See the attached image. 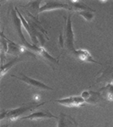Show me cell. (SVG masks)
Instances as JSON below:
<instances>
[{"label": "cell", "mask_w": 113, "mask_h": 127, "mask_svg": "<svg viewBox=\"0 0 113 127\" xmlns=\"http://www.w3.org/2000/svg\"><path fill=\"white\" fill-rule=\"evenodd\" d=\"M11 76L14 77V78H16V79H19L22 81H24V83H26L27 85H29L31 87L38 88V89H41V90H46V91L47 90H53V88L46 86V84H44L43 82H42V81H37V80L30 78V77L24 75V74L20 73V76H17V75H12Z\"/></svg>", "instance_id": "5b68a950"}, {"label": "cell", "mask_w": 113, "mask_h": 127, "mask_svg": "<svg viewBox=\"0 0 113 127\" xmlns=\"http://www.w3.org/2000/svg\"><path fill=\"white\" fill-rule=\"evenodd\" d=\"M71 55L73 57H74L75 59L82 61V62L94 63V64H98L101 65V63L97 62L95 59H94L92 55L90 54L89 51L85 50V49H75L71 54Z\"/></svg>", "instance_id": "52a82bcc"}, {"label": "cell", "mask_w": 113, "mask_h": 127, "mask_svg": "<svg viewBox=\"0 0 113 127\" xmlns=\"http://www.w3.org/2000/svg\"><path fill=\"white\" fill-rule=\"evenodd\" d=\"M39 55H41V56H42L45 60H46L49 64H58V60H57V59L53 58L52 55L49 54L46 51V49L43 48V47L42 48V51H41V53Z\"/></svg>", "instance_id": "5bb4252c"}, {"label": "cell", "mask_w": 113, "mask_h": 127, "mask_svg": "<svg viewBox=\"0 0 113 127\" xmlns=\"http://www.w3.org/2000/svg\"><path fill=\"white\" fill-rule=\"evenodd\" d=\"M19 60H20V58L15 57V58H14V59H12L11 61L8 62L7 64H5L2 65V67H1V77H3V75H4L5 74L12 68V67H13V65L14 64H15L16 62H18Z\"/></svg>", "instance_id": "9a60e30c"}, {"label": "cell", "mask_w": 113, "mask_h": 127, "mask_svg": "<svg viewBox=\"0 0 113 127\" xmlns=\"http://www.w3.org/2000/svg\"><path fill=\"white\" fill-rule=\"evenodd\" d=\"M94 10L92 9V10H85V11H79L78 12V15H81L82 17L84 18L85 20L87 21H91L92 20L94 19Z\"/></svg>", "instance_id": "2e32d148"}, {"label": "cell", "mask_w": 113, "mask_h": 127, "mask_svg": "<svg viewBox=\"0 0 113 127\" xmlns=\"http://www.w3.org/2000/svg\"><path fill=\"white\" fill-rule=\"evenodd\" d=\"M57 127H78V124L70 115L60 113L57 118Z\"/></svg>", "instance_id": "30bf717a"}, {"label": "cell", "mask_w": 113, "mask_h": 127, "mask_svg": "<svg viewBox=\"0 0 113 127\" xmlns=\"http://www.w3.org/2000/svg\"><path fill=\"white\" fill-rule=\"evenodd\" d=\"M56 103L61 104V105L66 106V107H79L85 103V99L81 96H71L68 97H65L63 99L56 100Z\"/></svg>", "instance_id": "8992f818"}, {"label": "cell", "mask_w": 113, "mask_h": 127, "mask_svg": "<svg viewBox=\"0 0 113 127\" xmlns=\"http://www.w3.org/2000/svg\"><path fill=\"white\" fill-rule=\"evenodd\" d=\"M63 40H64V46H66L68 53L71 54L75 50V48H74V33H73V26H72L71 15H69L68 17L66 18Z\"/></svg>", "instance_id": "3957f363"}, {"label": "cell", "mask_w": 113, "mask_h": 127, "mask_svg": "<svg viewBox=\"0 0 113 127\" xmlns=\"http://www.w3.org/2000/svg\"><path fill=\"white\" fill-rule=\"evenodd\" d=\"M6 41H7L8 43V50H7V54L10 55H14V56H17L22 53L24 52V47L23 45L17 44L15 42H12L11 40H9V38H7L4 36Z\"/></svg>", "instance_id": "8fae6325"}, {"label": "cell", "mask_w": 113, "mask_h": 127, "mask_svg": "<svg viewBox=\"0 0 113 127\" xmlns=\"http://www.w3.org/2000/svg\"><path fill=\"white\" fill-rule=\"evenodd\" d=\"M11 19H12V22H13L14 29L18 37L20 38V42H21V44L23 45L24 48H27L29 50L31 51V52L36 53V54H40L41 51H42V46L41 47V46H37V45H35V44H30L25 40V37H24V36L23 35V32H22V29H21V26H22L21 20H20L16 10H14V9L11 10Z\"/></svg>", "instance_id": "7a4b0ae2"}, {"label": "cell", "mask_w": 113, "mask_h": 127, "mask_svg": "<svg viewBox=\"0 0 113 127\" xmlns=\"http://www.w3.org/2000/svg\"><path fill=\"white\" fill-rule=\"evenodd\" d=\"M58 116L53 115L51 112L49 111H40V112H33L27 116L20 118V120H42V119H57Z\"/></svg>", "instance_id": "9c48e42d"}, {"label": "cell", "mask_w": 113, "mask_h": 127, "mask_svg": "<svg viewBox=\"0 0 113 127\" xmlns=\"http://www.w3.org/2000/svg\"><path fill=\"white\" fill-rule=\"evenodd\" d=\"M100 93H101L103 99L107 101H113V84L109 82L106 87H102L100 90Z\"/></svg>", "instance_id": "4fadbf2b"}, {"label": "cell", "mask_w": 113, "mask_h": 127, "mask_svg": "<svg viewBox=\"0 0 113 127\" xmlns=\"http://www.w3.org/2000/svg\"><path fill=\"white\" fill-rule=\"evenodd\" d=\"M45 103H42L39 104H29V105L21 106V107L14 108V109L2 110L1 113V120L2 121H7L9 124L12 121H15L18 119L21 118L22 115L27 114V113L32 112L34 109L37 108L41 106L44 105Z\"/></svg>", "instance_id": "6da1fadb"}, {"label": "cell", "mask_w": 113, "mask_h": 127, "mask_svg": "<svg viewBox=\"0 0 113 127\" xmlns=\"http://www.w3.org/2000/svg\"><path fill=\"white\" fill-rule=\"evenodd\" d=\"M60 9H64L66 10L72 11V7L69 3H65L63 2H60V1H46L42 7L39 8L38 13H42V12L45 11H51V10Z\"/></svg>", "instance_id": "277c9868"}, {"label": "cell", "mask_w": 113, "mask_h": 127, "mask_svg": "<svg viewBox=\"0 0 113 127\" xmlns=\"http://www.w3.org/2000/svg\"><path fill=\"white\" fill-rule=\"evenodd\" d=\"M14 9L16 10V12H17V14H18V15H19V17H20V20H21L22 26H24V28L25 29V31L28 32L29 35H30V38H31V41H32V43L35 44V45H36V44H37V42H38V40H37V36H36V34L34 32V31L32 30V28L30 27V25L28 24L27 20H25V19H24V18L23 17V15H21V13H20V12L19 11V9H17V7L14 8Z\"/></svg>", "instance_id": "7c38bea8"}, {"label": "cell", "mask_w": 113, "mask_h": 127, "mask_svg": "<svg viewBox=\"0 0 113 127\" xmlns=\"http://www.w3.org/2000/svg\"><path fill=\"white\" fill-rule=\"evenodd\" d=\"M81 97L85 99V103L90 104H96L101 100H104L100 92L84 91L81 94Z\"/></svg>", "instance_id": "ba28073f"}]
</instances>
